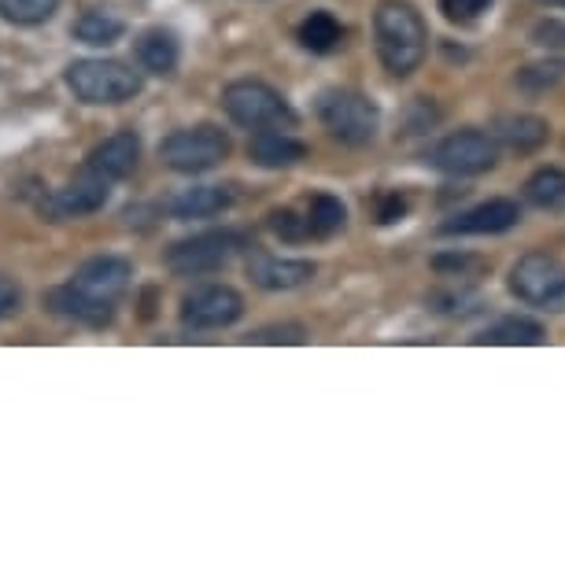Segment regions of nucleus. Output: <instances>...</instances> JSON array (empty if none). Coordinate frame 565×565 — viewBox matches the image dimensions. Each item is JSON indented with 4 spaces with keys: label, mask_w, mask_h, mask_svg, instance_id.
I'll list each match as a JSON object with an SVG mask.
<instances>
[{
    "label": "nucleus",
    "mask_w": 565,
    "mask_h": 565,
    "mask_svg": "<svg viewBox=\"0 0 565 565\" xmlns=\"http://www.w3.org/2000/svg\"><path fill=\"white\" fill-rule=\"evenodd\" d=\"M518 89L529 93V97H540V93H551L554 85L565 82V60H543V63H529V67L518 71Z\"/></svg>",
    "instance_id": "obj_24"
},
{
    "label": "nucleus",
    "mask_w": 565,
    "mask_h": 565,
    "mask_svg": "<svg viewBox=\"0 0 565 565\" xmlns=\"http://www.w3.org/2000/svg\"><path fill=\"white\" fill-rule=\"evenodd\" d=\"M233 200H237V193H233L230 185H193V189H181L178 196H170L167 211L178 222L211 218V215H222V211H230Z\"/></svg>",
    "instance_id": "obj_15"
},
{
    "label": "nucleus",
    "mask_w": 565,
    "mask_h": 565,
    "mask_svg": "<svg viewBox=\"0 0 565 565\" xmlns=\"http://www.w3.org/2000/svg\"><path fill=\"white\" fill-rule=\"evenodd\" d=\"M134 266L130 259H119V255H97V259L82 263L67 285L49 292V311H56L71 322L82 326H104L111 322L115 307L130 289Z\"/></svg>",
    "instance_id": "obj_1"
},
{
    "label": "nucleus",
    "mask_w": 565,
    "mask_h": 565,
    "mask_svg": "<svg viewBox=\"0 0 565 565\" xmlns=\"http://www.w3.org/2000/svg\"><path fill=\"white\" fill-rule=\"evenodd\" d=\"M178 38L170 30H148V34L137 41V60L148 74H170L178 67Z\"/></svg>",
    "instance_id": "obj_19"
},
{
    "label": "nucleus",
    "mask_w": 565,
    "mask_h": 565,
    "mask_svg": "<svg viewBox=\"0 0 565 565\" xmlns=\"http://www.w3.org/2000/svg\"><path fill=\"white\" fill-rule=\"evenodd\" d=\"M67 89L82 104H126L141 93V71L122 60H74L67 67Z\"/></svg>",
    "instance_id": "obj_3"
},
{
    "label": "nucleus",
    "mask_w": 565,
    "mask_h": 565,
    "mask_svg": "<svg viewBox=\"0 0 565 565\" xmlns=\"http://www.w3.org/2000/svg\"><path fill=\"white\" fill-rule=\"evenodd\" d=\"M60 0H0V19L15 26H41L56 15Z\"/></svg>",
    "instance_id": "obj_25"
},
{
    "label": "nucleus",
    "mask_w": 565,
    "mask_h": 565,
    "mask_svg": "<svg viewBox=\"0 0 565 565\" xmlns=\"http://www.w3.org/2000/svg\"><path fill=\"white\" fill-rule=\"evenodd\" d=\"M407 215V200H403L399 193H388L385 200H381V207H377V222H396Z\"/></svg>",
    "instance_id": "obj_32"
},
{
    "label": "nucleus",
    "mask_w": 565,
    "mask_h": 565,
    "mask_svg": "<svg viewBox=\"0 0 565 565\" xmlns=\"http://www.w3.org/2000/svg\"><path fill=\"white\" fill-rule=\"evenodd\" d=\"M429 163L451 178H473L488 174L499 163V141L484 130H458L447 134L429 152Z\"/></svg>",
    "instance_id": "obj_9"
},
{
    "label": "nucleus",
    "mask_w": 565,
    "mask_h": 565,
    "mask_svg": "<svg viewBox=\"0 0 565 565\" xmlns=\"http://www.w3.org/2000/svg\"><path fill=\"white\" fill-rule=\"evenodd\" d=\"M19 303H23V289H19V281L8 274H0V318L15 315Z\"/></svg>",
    "instance_id": "obj_30"
},
{
    "label": "nucleus",
    "mask_w": 565,
    "mask_h": 565,
    "mask_svg": "<svg viewBox=\"0 0 565 565\" xmlns=\"http://www.w3.org/2000/svg\"><path fill=\"white\" fill-rule=\"evenodd\" d=\"M532 41L543 49H565V23H558V19H540L532 26Z\"/></svg>",
    "instance_id": "obj_29"
},
{
    "label": "nucleus",
    "mask_w": 565,
    "mask_h": 565,
    "mask_svg": "<svg viewBox=\"0 0 565 565\" xmlns=\"http://www.w3.org/2000/svg\"><path fill=\"white\" fill-rule=\"evenodd\" d=\"M248 248V237L237 230H211V233H200V237H189V241H178L174 248L167 252V266L170 274L178 277H200V274H211V270H222L230 259Z\"/></svg>",
    "instance_id": "obj_7"
},
{
    "label": "nucleus",
    "mask_w": 565,
    "mask_h": 565,
    "mask_svg": "<svg viewBox=\"0 0 565 565\" xmlns=\"http://www.w3.org/2000/svg\"><path fill=\"white\" fill-rule=\"evenodd\" d=\"M222 108L244 130H292L300 122L292 104L266 82H230L222 89Z\"/></svg>",
    "instance_id": "obj_4"
},
{
    "label": "nucleus",
    "mask_w": 565,
    "mask_h": 565,
    "mask_svg": "<svg viewBox=\"0 0 565 565\" xmlns=\"http://www.w3.org/2000/svg\"><path fill=\"white\" fill-rule=\"evenodd\" d=\"M477 344H503V348H532L547 340V329L532 318H499L495 326H488L481 337H473Z\"/></svg>",
    "instance_id": "obj_18"
},
{
    "label": "nucleus",
    "mask_w": 565,
    "mask_h": 565,
    "mask_svg": "<svg viewBox=\"0 0 565 565\" xmlns=\"http://www.w3.org/2000/svg\"><path fill=\"white\" fill-rule=\"evenodd\" d=\"M252 344H303L307 340V329L296 326V322H285V326H266L259 333L248 337Z\"/></svg>",
    "instance_id": "obj_28"
},
{
    "label": "nucleus",
    "mask_w": 565,
    "mask_h": 565,
    "mask_svg": "<svg viewBox=\"0 0 565 565\" xmlns=\"http://www.w3.org/2000/svg\"><path fill=\"white\" fill-rule=\"evenodd\" d=\"M141 163V137L134 130H119L111 134L108 141H100L85 159V174H93L104 185H115V181H126Z\"/></svg>",
    "instance_id": "obj_12"
},
{
    "label": "nucleus",
    "mask_w": 565,
    "mask_h": 565,
    "mask_svg": "<svg viewBox=\"0 0 565 565\" xmlns=\"http://www.w3.org/2000/svg\"><path fill=\"white\" fill-rule=\"evenodd\" d=\"M540 4H551V8H565V0H540Z\"/></svg>",
    "instance_id": "obj_33"
},
{
    "label": "nucleus",
    "mask_w": 565,
    "mask_h": 565,
    "mask_svg": "<svg viewBox=\"0 0 565 565\" xmlns=\"http://www.w3.org/2000/svg\"><path fill=\"white\" fill-rule=\"evenodd\" d=\"M248 277L266 292H292L315 277V263L307 259H277V255H252Z\"/></svg>",
    "instance_id": "obj_14"
},
{
    "label": "nucleus",
    "mask_w": 565,
    "mask_h": 565,
    "mask_svg": "<svg viewBox=\"0 0 565 565\" xmlns=\"http://www.w3.org/2000/svg\"><path fill=\"white\" fill-rule=\"evenodd\" d=\"M244 315V300L230 285H204L181 300V322L189 329H230Z\"/></svg>",
    "instance_id": "obj_10"
},
{
    "label": "nucleus",
    "mask_w": 565,
    "mask_h": 565,
    "mask_svg": "<svg viewBox=\"0 0 565 565\" xmlns=\"http://www.w3.org/2000/svg\"><path fill=\"white\" fill-rule=\"evenodd\" d=\"M230 137L218 130V126H185V130H174L163 137L159 145V159L178 170V174H207L218 163L230 159Z\"/></svg>",
    "instance_id": "obj_5"
},
{
    "label": "nucleus",
    "mask_w": 565,
    "mask_h": 565,
    "mask_svg": "<svg viewBox=\"0 0 565 565\" xmlns=\"http://www.w3.org/2000/svg\"><path fill=\"white\" fill-rule=\"evenodd\" d=\"M433 266L440 274H447V270L462 274V270H477V266H481V259H469V255H436Z\"/></svg>",
    "instance_id": "obj_31"
},
{
    "label": "nucleus",
    "mask_w": 565,
    "mask_h": 565,
    "mask_svg": "<svg viewBox=\"0 0 565 565\" xmlns=\"http://www.w3.org/2000/svg\"><path fill=\"white\" fill-rule=\"evenodd\" d=\"M495 0H440V12L451 19V23H477Z\"/></svg>",
    "instance_id": "obj_27"
},
{
    "label": "nucleus",
    "mask_w": 565,
    "mask_h": 565,
    "mask_svg": "<svg viewBox=\"0 0 565 565\" xmlns=\"http://www.w3.org/2000/svg\"><path fill=\"white\" fill-rule=\"evenodd\" d=\"M373 45H377V60L385 63L388 74L411 78L429 52V26L407 0H381L373 12Z\"/></svg>",
    "instance_id": "obj_2"
},
{
    "label": "nucleus",
    "mask_w": 565,
    "mask_h": 565,
    "mask_svg": "<svg viewBox=\"0 0 565 565\" xmlns=\"http://www.w3.org/2000/svg\"><path fill=\"white\" fill-rule=\"evenodd\" d=\"M521 222V204L518 200H488V204H477L462 211V215H455L451 222H444L440 233L447 237H492V233H507L514 230Z\"/></svg>",
    "instance_id": "obj_13"
},
{
    "label": "nucleus",
    "mask_w": 565,
    "mask_h": 565,
    "mask_svg": "<svg viewBox=\"0 0 565 565\" xmlns=\"http://www.w3.org/2000/svg\"><path fill=\"white\" fill-rule=\"evenodd\" d=\"M318 119L340 145H370L377 137L381 111L377 104L355 89H329L318 100Z\"/></svg>",
    "instance_id": "obj_6"
},
{
    "label": "nucleus",
    "mask_w": 565,
    "mask_h": 565,
    "mask_svg": "<svg viewBox=\"0 0 565 565\" xmlns=\"http://www.w3.org/2000/svg\"><path fill=\"white\" fill-rule=\"evenodd\" d=\"M340 41H344V26L337 23L333 12H311L300 23V45L307 52H315V56H329V52H337Z\"/></svg>",
    "instance_id": "obj_20"
},
{
    "label": "nucleus",
    "mask_w": 565,
    "mask_h": 565,
    "mask_svg": "<svg viewBox=\"0 0 565 565\" xmlns=\"http://www.w3.org/2000/svg\"><path fill=\"white\" fill-rule=\"evenodd\" d=\"M525 200L540 211H565V170L562 167H540L525 181Z\"/></svg>",
    "instance_id": "obj_21"
},
{
    "label": "nucleus",
    "mask_w": 565,
    "mask_h": 565,
    "mask_svg": "<svg viewBox=\"0 0 565 565\" xmlns=\"http://www.w3.org/2000/svg\"><path fill=\"white\" fill-rule=\"evenodd\" d=\"M492 137L499 145H507L510 152L529 156L547 145L551 126H547V119H540V115H503V119H495Z\"/></svg>",
    "instance_id": "obj_16"
},
{
    "label": "nucleus",
    "mask_w": 565,
    "mask_h": 565,
    "mask_svg": "<svg viewBox=\"0 0 565 565\" xmlns=\"http://www.w3.org/2000/svg\"><path fill=\"white\" fill-rule=\"evenodd\" d=\"M266 226H270L281 241H307L311 237V230H307V218L300 211H270V218H266Z\"/></svg>",
    "instance_id": "obj_26"
},
{
    "label": "nucleus",
    "mask_w": 565,
    "mask_h": 565,
    "mask_svg": "<svg viewBox=\"0 0 565 565\" xmlns=\"http://www.w3.org/2000/svg\"><path fill=\"white\" fill-rule=\"evenodd\" d=\"M111 196V185H104L93 174H82L71 181V185L56 189V193H49L41 200V215L52 218V222H71V218H85L93 215V211H100L108 204Z\"/></svg>",
    "instance_id": "obj_11"
},
{
    "label": "nucleus",
    "mask_w": 565,
    "mask_h": 565,
    "mask_svg": "<svg viewBox=\"0 0 565 565\" xmlns=\"http://www.w3.org/2000/svg\"><path fill=\"white\" fill-rule=\"evenodd\" d=\"M303 218H307V230H311V237H322L326 241V237H333V233L344 230L348 207L340 204L337 196L318 193V196H311V204H307Z\"/></svg>",
    "instance_id": "obj_22"
},
{
    "label": "nucleus",
    "mask_w": 565,
    "mask_h": 565,
    "mask_svg": "<svg viewBox=\"0 0 565 565\" xmlns=\"http://www.w3.org/2000/svg\"><path fill=\"white\" fill-rule=\"evenodd\" d=\"M122 19H115L111 12H100V8H93V12H85L78 23L71 26V34L82 41V45H115V41L122 38Z\"/></svg>",
    "instance_id": "obj_23"
},
{
    "label": "nucleus",
    "mask_w": 565,
    "mask_h": 565,
    "mask_svg": "<svg viewBox=\"0 0 565 565\" xmlns=\"http://www.w3.org/2000/svg\"><path fill=\"white\" fill-rule=\"evenodd\" d=\"M248 156L255 167H266V170H281V167H296L300 159H307V145L296 141L289 134H277V130H259L252 137L248 145Z\"/></svg>",
    "instance_id": "obj_17"
},
{
    "label": "nucleus",
    "mask_w": 565,
    "mask_h": 565,
    "mask_svg": "<svg viewBox=\"0 0 565 565\" xmlns=\"http://www.w3.org/2000/svg\"><path fill=\"white\" fill-rule=\"evenodd\" d=\"M510 292L529 307L558 311L565 303V263L554 259L551 252L521 255L514 263V270H510Z\"/></svg>",
    "instance_id": "obj_8"
}]
</instances>
